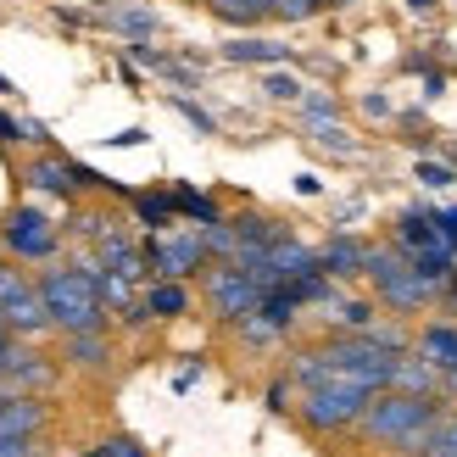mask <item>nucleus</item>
<instances>
[{
  "mask_svg": "<svg viewBox=\"0 0 457 457\" xmlns=\"http://www.w3.org/2000/svg\"><path fill=\"white\" fill-rule=\"evenodd\" d=\"M318 262H324L329 279H346V273H362V262H369V245L340 235V240H329L324 251H318Z\"/></svg>",
  "mask_w": 457,
  "mask_h": 457,
  "instance_id": "12",
  "label": "nucleus"
},
{
  "mask_svg": "<svg viewBox=\"0 0 457 457\" xmlns=\"http://www.w3.org/2000/svg\"><path fill=\"white\" fill-rule=\"evenodd\" d=\"M413 457H457V413H441L436 424H429Z\"/></svg>",
  "mask_w": 457,
  "mask_h": 457,
  "instance_id": "16",
  "label": "nucleus"
},
{
  "mask_svg": "<svg viewBox=\"0 0 457 457\" xmlns=\"http://www.w3.org/2000/svg\"><path fill=\"white\" fill-rule=\"evenodd\" d=\"M112 22H118L123 34H134V39H151L156 34V17L140 12V6H118V12H112Z\"/></svg>",
  "mask_w": 457,
  "mask_h": 457,
  "instance_id": "22",
  "label": "nucleus"
},
{
  "mask_svg": "<svg viewBox=\"0 0 457 457\" xmlns=\"http://www.w3.org/2000/svg\"><path fill=\"white\" fill-rule=\"evenodd\" d=\"M45 429V402L39 396H6L0 402V441H34Z\"/></svg>",
  "mask_w": 457,
  "mask_h": 457,
  "instance_id": "10",
  "label": "nucleus"
},
{
  "mask_svg": "<svg viewBox=\"0 0 457 457\" xmlns=\"http://www.w3.org/2000/svg\"><path fill=\"white\" fill-rule=\"evenodd\" d=\"M441 419V407H436V396H413V391H379L374 402H369V413L357 419V429L369 436L374 446H402L407 436H419V429H429Z\"/></svg>",
  "mask_w": 457,
  "mask_h": 457,
  "instance_id": "2",
  "label": "nucleus"
},
{
  "mask_svg": "<svg viewBox=\"0 0 457 457\" xmlns=\"http://www.w3.org/2000/svg\"><path fill=\"white\" fill-rule=\"evenodd\" d=\"M173 207L185 212V218H195L201 228H207V223H218V207H212V201L201 195V190H173Z\"/></svg>",
  "mask_w": 457,
  "mask_h": 457,
  "instance_id": "20",
  "label": "nucleus"
},
{
  "mask_svg": "<svg viewBox=\"0 0 457 457\" xmlns=\"http://www.w3.org/2000/svg\"><path fill=\"white\" fill-rule=\"evenodd\" d=\"M436 385H441V369L429 362L424 352L419 357H396V379H391V391H413V396H436Z\"/></svg>",
  "mask_w": 457,
  "mask_h": 457,
  "instance_id": "11",
  "label": "nucleus"
},
{
  "mask_svg": "<svg viewBox=\"0 0 457 457\" xmlns=\"http://www.w3.org/2000/svg\"><path fill=\"white\" fill-rule=\"evenodd\" d=\"M134 212H140L151 228H168L179 207H173V195H134Z\"/></svg>",
  "mask_w": 457,
  "mask_h": 457,
  "instance_id": "21",
  "label": "nucleus"
},
{
  "mask_svg": "<svg viewBox=\"0 0 457 457\" xmlns=\"http://www.w3.org/2000/svg\"><path fill=\"white\" fill-rule=\"evenodd\" d=\"M419 179L429 190H446V185H457V173L446 168V162H419Z\"/></svg>",
  "mask_w": 457,
  "mask_h": 457,
  "instance_id": "25",
  "label": "nucleus"
},
{
  "mask_svg": "<svg viewBox=\"0 0 457 457\" xmlns=\"http://www.w3.org/2000/svg\"><path fill=\"white\" fill-rule=\"evenodd\" d=\"M106 457H145V446L134 441V436H112L106 441Z\"/></svg>",
  "mask_w": 457,
  "mask_h": 457,
  "instance_id": "26",
  "label": "nucleus"
},
{
  "mask_svg": "<svg viewBox=\"0 0 457 457\" xmlns=\"http://www.w3.org/2000/svg\"><path fill=\"white\" fill-rule=\"evenodd\" d=\"M0 240H6V251H12V257H22V262H45V257L56 251V228L45 223L39 212H29V207H22V212H12V218H6V228H0Z\"/></svg>",
  "mask_w": 457,
  "mask_h": 457,
  "instance_id": "7",
  "label": "nucleus"
},
{
  "mask_svg": "<svg viewBox=\"0 0 457 457\" xmlns=\"http://www.w3.org/2000/svg\"><path fill=\"white\" fill-rule=\"evenodd\" d=\"M436 228H441V240L457 251V207H446V212H436Z\"/></svg>",
  "mask_w": 457,
  "mask_h": 457,
  "instance_id": "27",
  "label": "nucleus"
},
{
  "mask_svg": "<svg viewBox=\"0 0 457 457\" xmlns=\"http://www.w3.org/2000/svg\"><path fill=\"white\" fill-rule=\"evenodd\" d=\"M145 262L162 273V279H190V273L207 262V240L201 235H162L145 245Z\"/></svg>",
  "mask_w": 457,
  "mask_h": 457,
  "instance_id": "6",
  "label": "nucleus"
},
{
  "mask_svg": "<svg viewBox=\"0 0 457 457\" xmlns=\"http://www.w3.org/2000/svg\"><path fill=\"white\" fill-rule=\"evenodd\" d=\"M45 312H51V329L62 335H84V329H106V302L96 285V268H51L39 279Z\"/></svg>",
  "mask_w": 457,
  "mask_h": 457,
  "instance_id": "1",
  "label": "nucleus"
},
{
  "mask_svg": "<svg viewBox=\"0 0 457 457\" xmlns=\"http://www.w3.org/2000/svg\"><path fill=\"white\" fill-rule=\"evenodd\" d=\"M446 391H457V369H446Z\"/></svg>",
  "mask_w": 457,
  "mask_h": 457,
  "instance_id": "31",
  "label": "nucleus"
},
{
  "mask_svg": "<svg viewBox=\"0 0 457 457\" xmlns=\"http://www.w3.org/2000/svg\"><path fill=\"white\" fill-rule=\"evenodd\" d=\"M262 89H268L273 101H302V84H295L290 73H268V84H262Z\"/></svg>",
  "mask_w": 457,
  "mask_h": 457,
  "instance_id": "24",
  "label": "nucleus"
},
{
  "mask_svg": "<svg viewBox=\"0 0 457 457\" xmlns=\"http://www.w3.org/2000/svg\"><path fill=\"white\" fill-rule=\"evenodd\" d=\"M419 352L436 362L441 374H446V369H457V329H452V324H429V329L419 335Z\"/></svg>",
  "mask_w": 457,
  "mask_h": 457,
  "instance_id": "15",
  "label": "nucleus"
},
{
  "mask_svg": "<svg viewBox=\"0 0 457 457\" xmlns=\"http://www.w3.org/2000/svg\"><path fill=\"white\" fill-rule=\"evenodd\" d=\"M173 106L185 112V118H190V123H195L201 134H212V118H207V112H201V106H190V101H173Z\"/></svg>",
  "mask_w": 457,
  "mask_h": 457,
  "instance_id": "28",
  "label": "nucleus"
},
{
  "mask_svg": "<svg viewBox=\"0 0 457 457\" xmlns=\"http://www.w3.org/2000/svg\"><path fill=\"white\" fill-rule=\"evenodd\" d=\"M362 273L374 279L379 302L391 307V312H424V307H429V295H436V285H429L424 273L402 257V251H369Z\"/></svg>",
  "mask_w": 457,
  "mask_h": 457,
  "instance_id": "3",
  "label": "nucleus"
},
{
  "mask_svg": "<svg viewBox=\"0 0 457 457\" xmlns=\"http://www.w3.org/2000/svg\"><path fill=\"white\" fill-rule=\"evenodd\" d=\"M0 379H17V385H51V362H45L39 352L12 346V352H6V369H0Z\"/></svg>",
  "mask_w": 457,
  "mask_h": 457,
  "instance_id": "13",
  "label": "nucleus"
},
{
  "mask_svg": "<svg viewBox=\"0 0 457 457\" xmlns=\"http://www.w3.org/2000/svg\"><path fill=\"white\" fill-rule=\"evenodd\" d=\"M0 457H34V441H0Z\"/></svg>",
  "mask_w": 457,
  "mask_h": 457,
  "instance_id": "30",
  "label": "nucleus"
},
{
  "mask_svg": "<svg viewBox=\"0 0 457 457\" xmlns=\"http://www.w3.org/2000/svg\"><path fill=\"white\" fill-rule=\"evenodd\" d=\"M0 312H6V329H12V335H39V329H51L45 295H39V285H29V279H22L6 302H0Z\"/></svg>",
  "mask_w": 457,
  "mask_h": 457,
  "instance_id": "8",
  "label": "nucleus"
},
{
  "mask_svg": "<svg viewBox=\"0 0 457 457\" xmlns=\"http://www.w3.org/2000/svg\"><path fill=\"white\" fill-rule=\"evenodd\" d=\"M212 17L223 22H257V17H273L279 12V0H207Z\"/></svg>",
  "mask_w": 457,
  "mask_h": 457,
  "instance_id": "19",
  "label": "nucleus"
},
{
  "mask_svg": "<svg viewBox=\"0 0 457 457\" xmlns=\"http://www.w3.org/2000/svg\"><path fill=\"white\" fill-rule=\"evenodd\" d=\"M223 56H228V62H262V67H279L290 51H285L279 39H235Z\"/></svg>",
  "mask_w": 457,
  "mask_h": 457,
  "instance_id": "18",
  "label": "nucleus"
},
{
  "mask_svg": "<svg viewBox=\"0 0 457 457\" xmlns=\"http://www.w3.org/2000/svg\"><path fill=\"white\" fill-rule=\"evenodd\" d=\"M84 457H106V446H96V452H84Z\"/></svg>",
  "mask_w": 457,
  "mask_h": 457,
  "instance_id": "32",
  "label": "nucleus"
},
{
  "mask_svg": "<svg viewBox=\"0 0 457 457\" xmlns=\"http://www.w3.org/2000/svg\"><path fill=\"white\" fill-rule=\"evenodd\" d=\"M262 279L257 273H245L240 262H223V268H212L207 273V307L223 318V324H240V318H251L262 307Z\"/></svg>",
  "mask_w": 457,
  "mask_h": 457,
  "instance_id": "5",
  "label": "nucleus"
},
{
  "mask_svg": "<svg viewBox=\"0 0 457 457\" xmlns=\"http://www.w3.org/2000/svg\"><path fill=\"white\" fill-rule=\"evenodd\" d=\"M12 140H22V123H17V118H6V112H0V145H12Z\"/></svg>",
  "mask_w": 457,
  "mask_h": 457,
  "instance_id": "29",
  "label": "nucleus"
},
{
  "mask_svg": "<svg viewBox=\"0 0 457 457\" xmlns=\"http://www.w3.org/2000/svg\"><path fill=\"white\" fill-rule=\"evenodd\" d=\"M29 185L51 190V195H73L84 185H106V179H96V173L79 168V162H62V156H39V162L29 168Z\"/></svg>",
  "mask_w": 457,
  "mask_h": 457,
  "instance_id": "9",
  "label": "nucleus"
},
{
  "mask_svg": "<svg viewBox=\"0 0 457 457\" xmlns=\"http://www.w3.org/2000/svg\"><path fill=\"white\" fill-rule=\"evenodd\" d=\"M145 307H151V318H179V312L190 307V290L179 285V279H162V285L145 290Z\"/></svg>",
  "mask_w": 457,
  "mask_h": 457,
  "instance_id": "17",
  "label": "nucleus"
},
{
  "mask_svg": "<svg viewBox=\"0 0 457 457\" xmlns=\"http://www.w3.org/2000/svg\"><path fill=\"white\" fill-rule=\"evenodd\" d=\"M106 329H84V335H67V362L73 369H106Z\"/></svg>",
  "mask_w": 457,
  "mask_h": 457,
  "instance_id": "14",
  "label": "nucleus"
},
{
  "mask_svg": "<svg viewBox=\"0 0 457 457\" xmlns=\"http://www.w3.org/2000/svg\"><path fill=\"white\" fill-rule=\"evenodd\" d=\"M324 6H346V0H279V12H273V17H285V22H307V17H318Z\"/></svg>",
  "mask_w": 457,
  "mask_h": 457,
  "instance_id": "23",
  "label": "nucleus"
},
{
  "mask_svg": "<svg viewBox=\"0 0 457 457\" xmlns=\"http://www.w3.org/2000/svg\"><path fill=\"white\" fill-rule=\"evenodd\" d=\"M379 391H362V385H346V379H329V385H312L307 402H302V424L318 429V436H335V429H352L362 413H369V402Z\"/></svg>",
  "mask_w": 457,
  "mask_h": 457,
  "instance_id": "4",
  "label": "nucleus"
}]
</instances>
